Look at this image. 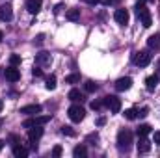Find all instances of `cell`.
<instances>
[{
  "label": "cell",
  "mask_w": 160,
  "mask_h": 158,
  "mask_svg": "<svg viewBox=\"0 0 160 158\" xmlns=\"http://www.w3.org/2000/svg\"><path fill=\"white\" fill-rule=\"evenodd\" d=\"M32 75H34V77H43V71H41V69H39V65L32 69Z\"/></svg>",
  "instance_id": "obj_32"
},
{
  "label": "cell",
  "mask_w": 160,
  "mask_h": 158,
  "mask_svg": "<svg viewBox=\"0 0 160 158\" xmlns=\"http://www.w3.org/2000/svg\"><path fill=\"white\" fill-rule=\"evenodd\" d=\"M104 123H106V119H104V117H99V119H97V125H99V126H102Z\"/></svg>",
  "instance_id": "obj_36"
},
{
  "label": "cell",
  "mask_w": 160,
  "mask_h": 158,
  "mask_svg": "<svg viewBox=\"0 0 160 158\" xmlns=\"http://www.w3.org/2000/svg\"><path fill=\"white\" fill-rule=\"evenodd\" d=\"M158 82H160L158 75H151V77H147V78H145V87H147L149 91H155V87L158 86Z\"/></svg>",
  "instance_id": "obj_15"
},
{
  "label": "cell",
  "mask_w": 160,
  "mask_h": 158,
  "mask_svg": "<svg viewBox=\"0 0 160 158\" xmlns=\"http://www.w3.org/2000/svg\"><path fill=\"white\" fill-rule=\"evenodd\" d=\"M73 155H75V158H86L88 156V149H86V145H78V147H75Z\"/></svg>",
  "instance_id": "obj_20"
},
{
  "label": "cell",
  "mask_w": 160,
  "mask_h": 158,
  "mask_svg": "<svg viewBox=\"0 0 160 158\" xmlns=\"http://www.w3.org/2000/svg\"><path fill=\"white\" fill-rule=\"evenodd\" d=\"M43 6V0H26V9L30 13H38Z\"/></svg>",
  "instance_id": "obj_16"
},
{
  "label": "cell",
  "mask_w": 160,
  "mask_h": 158,
  "mask_svg": "<svg viewBox=\"0 0 160 158\" xmlns=\"http://www.w3.org/2000/svg\"><path fill=\"white\" fill-rule=\"evenodd\" d=\"M84 87H86V91H88V93H93V91H97V84H95L93 80H88V82L84 84Z\"/></svg>",
  "instance_id": "obj_24"
},
{
  "label": "cell",
  "mask_w": 160,
  "mask_h": 158,
  "mask_svg": "<svg viewBox=\"0 0 160 158\" xmlns=\"http://www.w3.org/2000/svg\"><path fill=\"white\" fill-rule=\"evenodd\" d=\"M151 132V126L149 125H140L138 126V136H147Z\"/></svg>",
  "instance_id": "obj_25"
},
{
  "label": "cell",
  "mask_w": 160,
  "mask_h": 158,
  "mask_svg": "<svg viewBox=\"0 0 160 158\" xmlns=\"http://www.w3.org/2000/svg\"><path fill=\"white\" fill-rule=\"evenodd\" d=\"M102 102H104V106H106L112 114H118V112L121 110V99H118L116 95H108V97H104Z\"/></svg>",
  "instance_id": "obj_4"
},
{
  "label": "cell",
  "mask_w": 160,
  "mask_h": 158,
  "mask_svg": "<svg viewBox=\"0 0 160 158\" xmlns=\"http://www.w3.org/2000/svg\"><path fill=\"white\" fill-rule=\"evenodd\" d=\"M43 136V128L39 126H32V128H28V140H30V143L36 147V143L39 141V138Z\"/></svg>",
  "instance_id": "obj_7"
},
{
  "label": "cell",
  "mask_w": 160,
  "mask_h": 158,
  "mask_svg": "<svg viewBox=\"0 0 160 158\" xmlns=\"http://www.w3.org/2000/svg\"><path fill=\"white\" fill-rule=\"evenodd\" d=\"M45 86H47V89H54V87H56V77L50 75V77L47 78V84H45Z\"/></svg>",
  "instance_id": "obj_26"
},
{
  "label": "cell",
  "mask_w": 160,
  "mask_h": 158,
  "mask_svg": "<svg viewBox=\"0 0 160 158\" xmlns=\"http://www.w3.org/2000/svg\"><path fill=\"white\" fill-rule=\"evenodd\" d=\"M102 106H104L102 101H93V102H91V110H101Z\"/></svg>",
  "instance_id": "obj_27"
},
{
  "label": "cell",
  "mask_w": 160,
  "mask_h": 158,
  "mask_svg": "<svg viewBox=\"0 0 160 158\" xmlns=\"http://www.w3.org/2000/svg\"><path fill=\"white\" fill-rule=\"evenodd\" d=\"M147 45L151 47V48H160V34H155V36H151L149 39H147Z\"/></svg>",
  "instance_id": "obj_18"
},
{
  "label": "cell",
  "mask_w": 160,
  "mask_h": 158,
  "mask_svg": "<svg viewBox=\"0 0 160 158\" xmlns=\"http://www.w3.org/2000/svg\"><path fill=\"white\" fill-rule=\"evenodd\" d=\"M65 82H67V84H78L80 82V75L78 73H73V75L65 77Z\"/></svg>",
  "instance_id": "obj_23"
},
{
  "label": "cell",
  "mask_w": 160,
  "mask_h": 158,
  "mask_svg": "<svg viewBox=\"0 0 160 158\" xmlns=\"http://www.w3.org/2000/svg\"><path fill=\"white\" fill-rule=\"evenodd\" d=\"M112 2H114V0H101V4H104V6H110Z\"/></svg>",
  "instance_id": "obj_37"
},
{
  "label": "cell",
  "mask_w": 160,
  "mask_h": 158,
  "mask_svg": "<svg viewBox=\"0 0 160 158\" xmlns=\"http://www.w3.org/2000/svg\"><path fill=\"white\" fill-rule=\"evenodd\" d=\"M67 19H69V21H78L80 19V9H69V11H67Z\"/></svg>",
  "instance_id": "obj_22"
},
{
  "label": "cell",
  "mask_w": 160,
  "mask_h": 158,
  "mask_svg": "<svg viewBox=\"0 0 160 158\" xmlns=\"http://www.w3.org/2000/svg\"><path fill=\"white\" fill-rule=\"evenodd\" d=\"M52 156H54V158H60V156H62V147H60V145H56V147L52 149Z\"/></svg>",
  "instance_id": "obj_28"
},
{
  "label": "cell",
  "mask_w": 160,
  "mask_h": 158,
  "mask_svg": "<svg viewBox=\"0 0 160 158\" xmlns=\"http://www.w3.org/2000/svg\"><path fill=\"white\" fill-rule=\"evenodd\" d=\"M13 156L15 158H26L28 156V149L19 145V143H13Z\"/></svg>",
  "instance_id": "obj_17"
},
{
  "label": "cell",
  "mask_w": 160,
  "mask_h": 158,
  "mask_svg": "<svg viewBox=\"0 0 160 158\" xmlns=\"http://www.w3.org/2000/svg\"><path fill=\"white\" fill-rule=\"evenodd\" d=\"M84 2H88V4H91V6H97V4H101V0H84Z\"/></svg>",
  "instance_id": "obj_35"
},
{
  "label": "cell",
  "mask_w": 160,
  "mask_h": 158,
  "mask_svg": "<svg viewBox=\"0 0 160 158\" xmlns=\"http://www.w3.org/2000/svg\"><path fill=\"white\" fill-rule=\"evenodd\" d=\"M88 141H89V143L99 141V134H97V132H95V134H89V136H88ZM93 145H95V143H93Z\"/></svg>",
  "instance_id": "obj_31"
},
{
  "label": "cell",
  "mask_w": 160,
  "mask_h": 158,
  "mask_svg": "<svg viewBox=\"0 0 160 158\" xmlns=\"http://www.w3.org/2000/svg\"><path fill=\"white\" fill-rule=\"evenodd\" d=\"M2 108H4V102H2V99H0V112H2Z\"/></svg>",
  "instance_id": "obj_38"
},
{
  "label": "cell",
  "mask_w": 160,
  "mask_h": 158,
  "mask_svg": "<svg viewBox=\"0 0 160 158\" xmlns=\"http://www.w3.org/2000/svg\"><path fill=\"white\" fill-rule=\"evenodd\" d=\"M147 112H149V108H142V110L138 112V117H145V116H147Z\"/></svg>",
  "instance_id": "obj_34"
},
{
  "label": "cell",
  "mask_w": 160,
  "mask_h": 158,
  "mask_svg": "<svg viewBox=\"0 0 160 158\" xmlns=\"http://www.w3.org/2000/svg\"><path fill=\"white\" fill-rule=\"evenodd\" d=\"M130 145H132V132L127 130V128L119 130V134H118V149L127 153L130 149Z\"/></svg>",
  "instance_id": "obj_2"
},
{
  "label": "cell",
  "mask_w": 160,
  "mask_h": 158,
  "mask_svg": "<svg viewBox=\"0 0 160 158\" xmlns=\"http://www.w3.org/2000/svg\"><path fill=\"white\" fill-rule=\"evenodd\" d=\"M132 62H134V65H138V67H147V65L151 63V54H149V50H138V52H134Z\"/></svg>",
  "instance_id": "obj_3"
},
{
  "label": "cell",
  "mask_w": 160,
  "mask_h": 158,
  "mask_svg": "<svg viewBox=\"0 0 160 158\" xmlns=\"http://www.w3.org/2000/svg\"><path fill=\"white\" fill-rule=\"evenodd\" d=\"M153 141H155L157 145H160V130H157V132L153 134Z\"/></svg>",
  "instance_id": "obj_33"
},
{
  "label": "cell",
  "mask_w": 160,
  "mask_h": 158,
  "mask_svg": "<svg viewBox=\"0 0 160 158\" xmlns=\"http://www.w3.org/2000/svg\"><path fill=\"white\" fill-rule=\"evenodd\" d=\"M41 104H28V106H22L21 108V114H24V116H38L41 114Z\"/></svg>",
  "instance_id": "obj_10"
},
{
  "label": "cell",
  "mask_w": 160,
  "mask_h": 158,
  "mask_svg": "<svg viewBox=\"0 0 160 158\" xmlns=\"http://www.w3.org/2000/svg\"><path fill=\"white\" fill-rule=\"evenodd\" d=\"M123 116L128 119V121H134V119L138 117V110H136V108H128V110H125Z\"/></svg>",
  "instance_id": "obj_21"
},
{
  "label": "cell",
  "mask_w": 160,
  "mask_h": 158,
  "mask_svg": "<svg viewBox=\"0 0 160 158\" xmlns=\"http://www.w3.org/2000/svg\"><path fill=\"white\" fill-rule=\"evenodd\" d=\"M67 114H69V119H71L73 123H80L82 119L86 117V110H84L80 104H73V106L69 108Z\"/></svg>",
  "instance_id": "obj_6"
},
{
  "label": "cell",
  "mask_w": 160,
  "mask_h": 158,
  "mask_svg": "<svg viewBox=\"0 0 160 158\" xmlns=\"http://www.w3.org/2000/svg\"><path fill=\"white\" fill-rule=\"evenodd\" d=\"M4 77H6V80H9V82H17V80L21 78V73H19V69H15V65H11V67H8L4 71Z\"/></svg>",
  "instance_id": "obj_11"
},
{
  "label": "cell",
  "mask_w": 160,
  "mask_h": 158,
  "mask_svg": "<svg viewBox=\"0 0 160 158\" xmlns=\"http://www.w3.org/2000/svg\"><path fill=\"white\" fill-rule=\"evenodd\" d=\"M136 15H138V19H140V22L145 26V28H149L151 24H153V19H151V13H149V9L145 7V0H140L138 4H136Z\"/></svg>",
  "instance_id": "obj_1"
},
{
  "label": "cell",
  "mask_w": 160,
  "mask_h": 158,
  "mask_svg": "<svg viewBox=\"0 0 160 158\" xmlns=\"http://www.w3.org/2000/svg\"><path fill=\"white\" fill-rule=\"evenodd\" d=\"M13 19V9L9 4H2L0 6V21L2 22H9Z\"/></svg>",
  "instance_id": "obj_8"
},
{
  "label": "cell",
  "mask_w": 160,
  "mask_h": 158,
  "mask_svg": "<svg viewBox=\"0 0 160 158\" xmlns=\"http://www.w3.org/2000/svg\"><path fill=\"white\" fill-rule=\"evenodd\" d=\"M151 149V141L147 140V136H140V141H138V153H149Z\"/></svg>",
  "instance_id": "obj_13"
},
{
  "label": "cell",
  "mask_w": 160,
  "mask_h": 158,
  "mask_svg": "<svg viewBox=\"0 0 160 158\" xmlns=\"http://www.w3.org/2000/svg\"><path fill=\"white\" fill-rule=\"evenodd\" d=\"M2 147H4V141H2V140H0V151H2Z\"/></svg>",
  "instance_id": "obj_39"
},
{
  "label": "cell",
  "mask_w": 160,
  "mask_h": 158,
  "mask_svg": "<svg viewBox=\"0 0 160 158\" xmlns=\"http://www.w3.org/2000/svg\"><path fill=\"white\" fill-rule=\"evenodd\" d=\"M50 62H52V58H50V54L48 52H39L38 56H36V63L38 65H50Z\"/></svg>",
  "instance_id": "obj_14"
},
{
  "label": "cell",
  "mask_w": 160,
  "mask_h": 158,
  "mask_svg": "<svg viewBox=\"0 0 160 158\" xmlns=\"http://www.w3.org/2000/svg\"><path fill=\"white\" fill-rule=\"evenodd\" d=\"M114 19H116V22H119V24H128V11L127 9H123V7H119V9H116V13H114Z\"/></svg>",
  "instance_id": "obj_9"
},
{
  "label": "cell",
  "mask_w": 160,
  "mask_h": 158,
  "mask_svg": "<svg viewBox=\"0 0 160 158\" xmlns=\"http://www.w3.org/2000/svg\"><path fill=\"white\" fill-rule=\"evenodd\" d=\"M0 41H2V32H0Z\"/></svg>",
  "instance_id": "obj_40"
},
{
  "label": "cell",
  "mask_w": 160,
  "mask_h": 158,
  "mask_svg": "<svg viewBox=\"0 0 160 158\" xmlns=\"http://www.w3.org/2000/svg\"><path fill=\"white\" fill-rule=\"evenodd\" d=\"M62 134H67V136H75V130H71V126H62Z\"/></svg>",
  "instance_id": "obj_29"
},
{
  "label": "cell",
  "mask_w": 160,
  "mask_h": 158,
  "mask_svg": "<svg viewBox=\"0 0 160 158\" xmlns=\"http://www.w3.org/2000/svg\"><path fill=\"white\" fill-rule=\"evenodd\" d=\"M69 101H73V102H80V101H84V95L80 93L78 89H71V91H69Z\"/></svg>",
  "instance_id": "obj_19"
},
{
  "label": "cell",
  "mask_w": 160,
  "mask_h": 158,
  "mask_svg": "<svg viewBox=\"0 0 160 158\" xmlns=\"http://www.w3.org/2000/svg\"><path fill=\"white\" fill-rule=\"evenodd\" d=\"M50 121V116H34V117L26 119L24 123H22V128H32V126H43L45 123H48Z\"/></svg>",
  "instance_id": "obj_5"
},
{
  "label": "cell",
  "mask_w": 160,
  "mask_h": 158,
  "mask_svg": "<svg viewBox=\"0 0 160 158\" xmlns=\"http://www.w3.org/2000/svg\"><path fill=\"white\" fill-rule=\"evenodd\" d=\"M9 62H11V65H19V63H21V58H19L17 54H13V56L9 58Z\"/></svg>",
  "instance_id": "obj_30"
},
{
  "label": "cell",
  "mask_w": 160,
  "mask_h": 158,
  "mask_svg": "<svg viewBox=\"0 0 160 158\" xmlns=\"http://www.w3.org/2000/svg\"><path fill=\"white\" fill-rule=\"evenodd\" d=\"M130 86H132V78L130 77H123L116 82V89L118 91H127V89H130Z\"/></svg>",
  "instance_id": "obj_12"
}]
</instances>
